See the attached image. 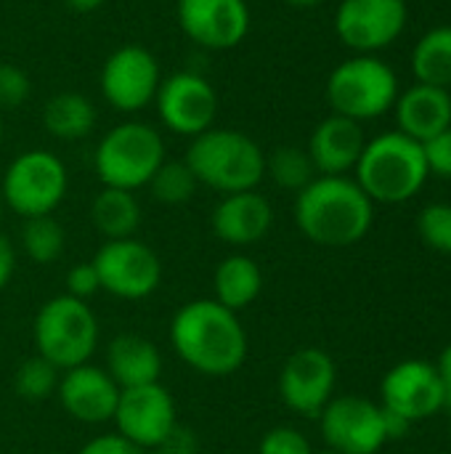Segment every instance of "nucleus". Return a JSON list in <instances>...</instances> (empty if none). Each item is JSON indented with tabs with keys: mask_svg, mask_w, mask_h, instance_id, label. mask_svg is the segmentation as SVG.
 <instances>
[{
	"mask_svg": "<svg viewBox=\"0 0 451 454\" xmlns=\"http://www.w3.org/2000/svg\"><path fill=\"white\" fill-rule=\"evenodd\" d=\"M436 372H439V378H441V386H444V394H447V404L451 407V346H447L444 354L439 356Z\"/></svg>",
	"mask_w": 451,
	"mask_h": 454,
	"instance_id": "40",
	"label": "nucleus"
},
{
	"mask_svg": "<svg viewBox=\"0 0 451 454\" xmlns=\"http://www.w3.org/2000/svg\"><path fill=\"white\" fill-rule=\"evenodd\" d=\"M383 410L401 415L409 423H420L433 418L441 407H447V394L436 364L423 359H409L388 370L383 378Z\"/></svg>",
	"mask_w": 451,
	"mask_h": 454,
	"instance_id": "16",
	"label": "nucleus"
},
{
	"mask_svg": "<svg viewBox=\"0 0 451 454\" xmlns=\"http://www.w3.org/2000/svg\"><path fill=\"white\" fill-rule=\"evenodd\" d=\"M356 184L372 202L396 205L412 200L428 173V162L423 154V144L404 136L401 130L383 133L367 141L359 162H356Z\"/></svg>",
	"mask_w": 451,
	"mask_h": 454,
	"instance_id": "4",
	"label": "nucleus"
},
{
	"mask_svg": "<svg viewBox=\"0 0 451 454\" xmlns=\"http://www.w3.org/2000/svg\"><path fill=\"white\" fill-rule=\"evenodd\" d=\"M367 146L362 122L343 117V114H330L322 120L308 141V157L322 176H346L348 170L356 168L362 152Z\"/></svg>",
	"mask_w": 451,
	"mask_h": 454,
	"instance_id": "20",
	"label": "nucleus"
},
{
	"mask_svg": "<svg viewBox=\"0 0 451 454\" xmlns=\"http://www.w3.org/2000/svg\"><path fill=\"white\" fill-rule=\"evenodd\" d=\"M210 221L221 242L231 247H250L271 231L274 210L260 192L250 189V192L223 194Z\"/></svg>",
	"mask_w": 451,
	"mask_h": 454,
	"instance_id": "19",
	"label": "nucleus"
},
{
	"mask_svg": "<svg viewBox=\"0 0 451 454\" xmlns=\"http://www.w3.org/2000/svg\"><path fill=\"white\" fill-rule=\"evenodd\" d=\"M77 454H149L138 450L136 444H130L128 439L117 436V434H106V436H96L90 439Z\"/></svg>",
	"mask_w": 451,
	"mask_h": 454,
	"instance_id": "36",
	"label": "nucleus"
},
{
	"mask_svg": "<svg viewBox=\"0 0 451 454\" xmlns=\"http://www.w3.org/2000/svg\"><path fill=\"white\" fill-rule=\"evenodd\" d=\"M93 266L98 271L101 290L122 301H144L162 282L159 255L136 237L106 239L98 247Z\"/></svg>",
	"mask_w": 451,
	"mask_h": 454,
	"instance_id": "9",
	"label": "nucleus"
},
{
	"mask_svg": "<svg viewBox=\"0 0 451 454\" xmlns=\"http://www.w3.org/2000/svg\"><path fill=\"white\" fill-rule=\"evenodd\" d=\"M0 144H3V122H0Z\"/></svg>",
	"mask_w": 451,
	"mask_h": 454,
	"instance_id": "45",
	"label": "nucleus"
},
{
	"mask_svg": "<svg viewBox=\"0 0 451 454\" xmlns=\"http://www.w3.org/2000/svg\"><path fill=\"white\" fill-rule=\"evenodd\" d=\"M417 231L423 237V242L436 250L451 255V205L449 202H433L428 207H423L420 218H417Z\"/></svg>",
	"mask_w": 451,
	"mask_h": 454,
	"instance_id": "31",
	"label": "nucleus"
},
{
	"mask_svg": "<svg viewBox=\"0 0 451 454\" xmlns=\"http://www.w3.org/2000/svg\"><path fill=\"white\" fill-rule=\"evenodd\" d=\"M407 27L404 0H343L335 13L338 37L362 53L391 45Z\"/></svg>",
	"mask_w": 451,
	"mask_h": 454,
	"instance_id": "15",
	"label": "nucleus"
},
{
	"mask_svg": "<svg viewBox=\"0 0 451 454\" xmlns=\"http://www.w3.org/2000/svg\"><path fill=\"white\" fill-rule=\"evenodd\" d=\"M423 154L428 162V173H439L444 178H451V128L423 141Z\"/></svg>",
	"mask_w": 451,
	"mask_h": 454,
	"instance_id": "34",
	"label": "nucleus"
},
{
	"mask_svg": "<svg viewBox=\"0 0 451 454\" xmlns=\"http://www.w3.org/2000/svg\"><path fill=\"white\" fill-rule=\"evenodd\" d=\"M16 271V250L5 234H0V290L8 287L11 277Z\"/></svg>",
	"mask_w": 451,
	"mask_h": 454,
	"instance_id": "38",
	"label": "nucleus"
},
{
	"mask_svg": "<svg viewBox=\"0 0 451 454\" xmlns=\"http://www.w3.org/2000/svg\"><path fill=\"white\" fill-rule=\"evenodd\" d=\"M66 184L64 162L45 149H32L8 165L0 197L21 218L51 215L66 197Z\"/></svg>",
	"mask_w": 451,
	"mask_h": 454,
	"instance_id": "8",
	"label": "nucleus"
},
{
	"mask_svg": "<svg viewBox=\"0 0 451 454\" xmlns=\"http://www.w3.org/2000/svg\"><path fill=\"white\" fill-rule=\"evenodd\" d=\"M335 383L338 370L332 356L322 348L306 346L287 356L279 372V396L292 412L303 418H319L332 402Z\"/></svg>",
	"mask_w": 451,
	"mask_h": 454,
	"instance_id": "13",
	"label": "nucleus"
},
{
	"mask_svg": "<svg viewBox=\"0 0 451 454\" xmlns=\"http://www.w3.org/2000/svg\"><path fill=\"white\" fill-rule=\"evenodd\" d=\"M58 404L69 418L85 426H101L114 418L120 402V386L109 378L104 367L80 364L64 370L56 388Z\"/></svg>",
	"mask_w": 451,
	"mask_h": 454,
	"instance_id": "18",
	"label": "nucleus"
},
{
	"mask_svg": "<svg viewBox=\"0 0 451 454\" xmlns=\"http://www.w3.org/2000/svg\"><path fill=\"white\" fill-rule=\"evenodd\" d=\"M322 436L338 454H375L388 442L383 407L362 396H338L322 415Z\"/></svg>",
	"mask_w": 451,
	"mask_h": 454,
	"instance_id": "11",
	"label": "nucleus"
},
{
	"mask_svg": "<svg viewBox=\"0 0 451 454\" xmlns=\"http://www.w3.org/2000/svg\"><path fill=\"white\" fill-rule=\"evenodd\" d=\"M284 3H290V5H295V8H314V5H319L322 0H284Z\"/></svg>",
	"mask_w": 451,
	"mask_h": 454,
	"instance_id": "42",
	"label": "nucleus"
},
{
	"mask_svg": "<svg viewBox=\"0 0 451 454\" xmlns=\"http://www.w3.org/2000/svg\"><path fill=\"white\" fill-rule=\"evenodd\" d=\"M412 72L417 82L433 88H451V27L425 32L412 51Z\"/></svg>",
	"mask_w": 451,
	"mask_h": 454,
	"instance_id": "26",
	"label": "nucleus"
},
{
	"mask_svg": "<svg viewBox=\"0 0 451 454\" xmlns=\"http://www.w3.org/2000/svg\"><path fill=\"white\" fill-rule=\"evenodd\" d=\"M35 351L56 370L88 364L98 348V319L85 301L56 295L45 301L32 325Z\"/></svg>",
	"mask_w": 451,
	"mask_h": 454,
	"instance_id": "5",
	"label": "nucleus"
},
{
	"mask_svg": "<svg viewBox=\"0 0 451 454\" xmlns=\"http://www.w3.org/2000/svg\"><path fill=\"white\" fill-rule=\"evenodd\" d=\"M112 423L117 426V436L152 454L178 426L175 402L162 383L125 388L120 391Z\"/></svg>",
	"mask_w": 451,
	"mask_h": 454,
	"instance_id": "10",
	"label": "nucleus"
},
{
	"mask_svg": "<svg viewBox=\"0 0 451 454\" xmlns=\"http://www.w3.org/2000/svg\"><path fill=\"white\" fill-rule=\"evenodd\" d=\"M152 454H197V436L183 428V426H175L167 439L154 450Z\"/></svg>",
	"mask_w": 451,
	"mask_h": 454,
	"instance_id": "37",
	"label": "nucleus"
},
{
	"mask_svg": "<svg viewBox=\"0 0 451 454\" xmlns=\"http://www.w3.org/2000/svg\"><path fill=\"white\" fill-rule=\"evenodd\" d=\"M396 72L385 61L367 53L343 61L327 80V101L332 112L356 122L385 114L396 104Z\"/></svg>",
	"mask_w": 451,
	"mask_h": 454,
	"instance_id": "7",
	"label": "nucleus"
},
{
	"mask_svg": "<svg viewBox=\"0 0 451 454\" xmlns=\"http://www.w3.org/2000/svg\"><path fill=\"white\" fill-rule=\"evenodd\" d=\"M258 454H314V450L300 431L290 426H276L260 439Z\"/></svg>",
	"mask_w": 451,
	"mask_h": 454,
	"instance_id": "32",
	"label": "nucleus"
},
{
	"mask_svg": "<svg viewBox=\"0 0 451 454\" xmlns=\"http://www.w3.org/2000/svg\"><path fill=\"white\" fill-rule=\"evenodd\" d=\"M43 125L61 141H77L93 130L96 109L80 93H56L43 109Z\"/></svg>",
	"mask_w": 451,
	"mask_h": 454,
	"instance_id": "25",
	"label": "nucleus"
},
{
	"mask_svg": "<svg viewBox=\"0 0 451 454\" xmlns=\"http://www.w3.org/2000/svg\"><path fill=\"white\" fill-rule=\"evenodd\" d=\"M146 186L152 189V197L162 205H186L199 184L183 160H165Z\"/></svg>",
	"mask_w": 451,
	"mask_h": 454,
	"instance_id": "29",
	"label": "nucleus"
},
{
	"mask_svg": "<svg viewBox=\"0 0 451 454\" xmlns=\"http://www.w3.org/2000/svg\"><path fill=\"white\" fill-rule=\"evenodd\" d=\"M383 420H385V434H388V439H401V436H407V431L412 428L409 420H404L401 415L388 412V410H383Z\"/></svg>",
	"mask_w": 451,
	"mask_h": 454,
	"instance_id": "39",
	"label": "nucleus"
},
{
	"mask_svg": "<svg viewBox=\"0 0 451 454\" xmlns=\"http://www.w3.org/2000/svg\"><path fill=\"white\" fill-rule=\"evenodd\" d=\"M69 8H74V11H80V13H88V11H96L104 0H64Z\"/></svg>",
	"mask_w": 451,
	"mask_h": 454,
	"instance_id": "41",
	"label": "nucleus"
},
{
	"mask_svg": "<svg viewBox=\"0 0 451 454\" xmlns=\"http://www.w3.org/2000/svg\"><path fill=\"white\" fill-rule=\"evenodd\" d=\"M21 245H24V253L29 255V261L45 266V263H56L61 258L66 234H64V226L53 215H35V218H24Z\"/></svg>",
	"mask_w": 451,
	"mask_h": 454,
	"instance_id": "27",
	"label": "nucleus"
},
{
	"mask_svg": "<svg viewBox=\"0 0 451 454\" xmlns=\"http://www.w3.org/2000/svg\"><path fill=\"white\" fill-rule=\"evenodd\" d=\"M178 21L197 45L229 51L245 40L250 8L245 0H178Z\"/></svg>",
	"mask_w": 451,
	"mask_h": 454,
	"instance_id": "17",
	"label": "nucleus"
},
{
	"mask_svg": "<svg viewBox=\"0 0 451 454\" xmlns=\"http://www.w3.org/2000/svg\"><path fill=\"white\" fill-rule=\"evenodd\" d=\"M375 202L346 176H319L295 200L298 229L322 247H351L367 237Z\"/></svg>",
	"mask_w": 451,
	"mask_h": 454,
	"instance_id": "2",
	"label": "nucleus"
},
{
	"mask_svg": "<svg viewBox=\"0 0 451 454\" xmlns=\"http://www.w3.org/2000/svg\"><path fill=\"white\" fill-rule=\"evenodd\" d=\"M98 290H101V282H98V271H96L93 261L90 263H77V266L69 269V274H66V295L88 303V298H93Z\"/></svg>",
	"mask_w": 451,
	"mask_h": 454,
	"instance_id": "35",
	"label": "nucleus"
},
{
	"mask_svg": "<svg viewBox=\"0 0 451 454\" xmlns=\"http://www.w3.org/2000/svg\"><path fill=\"white\" fill-rule=\"evenodd\" d=\"M29 98V77L16 64L0 61V109H16Z\"/></svg>",
	"mask_w": 451,
	"mask_h": 454,
	"instance_id": "33",
	"label": "nucleus"
},
{
	"mask_svg": "<svg viewBox=\"0 0 451 454\" xmlns=\"http://www.w3.org/2000/svg\"><path fill=\"white\" fill-rule=\"evenodd\" d=\"M183 162L191 168L197 184L221 194L250 192L266 176V154L258 141L229 128H210L194 136Z\"/></svg>",
	"mask_w": 451,
	"mask_h": 454,
	"instance_id": "3",
	"label": "nucleus"
},
{
	"mask_svg": "<svg viewBox=\"0 0 451 454\" xmlns=\"http://www.w3.org/2000/svg\"><path fill=\"white\" fill-rule=\"evenodd\" d=\"M159 120L178 136H199L213 128L218 114L215 88L197 72H175L157 88Z\"/></svg>",
	"mask_w": 451,
	"mask_h": 454,
	"instance_id": "12",
	"label": "nucleus"
},
{
	"mask_svg": "<svg viewBox=\"0 0 451 454\" xmlns=\"http://www.w3.org/2000/svg\"><path fill=\"white\" fill-rule=\"evenodd\" d=\"M90 221L104 239H128L141 226V205L133 192L104 186L90 205Z\"/></svg>",
	"mask_w": 451,
	"mask_h": 454,
	"instance_id": "24",
	"label": "nucleus"
},
{
	"mask_svg": "<svg viewBox=\"0 0 451 454\" xmlns=\"http://www.w3.org/2000/svg\"><path fill=\"white\" fill-rule=\"evenodd\" d=\"M165 162L162 136L144 122H122L112 128L96 146V176L109 189L136 192L152 181Z\"/></svg>",
	"mask_w": 451,
	"mask_h": 454,
	"instance_id": "6",
	"label": "nucleus"
},
{
	"mask_svg": "<svg viewBox=\"0 0 451 454\" xmlns=\"http://www.w3.org/2000/svg\"><path fill=\"white\" fill-rule=\"evenodd\" d=\"M61 370H56L51 362H45L43 356H29L24 359L16 372H13V391L27 399V402H43L48 396L56 394L58 388V375Z\"/></svg>",
	"mask_w": 451,
	"mask_h": 454,
	"instance_id": "30",
	"label": "nucleus"
},
{
	"mask_svg": "<svg viewBox=\"0 0 451 454\" xmlns=\"http://www.w3.org/2000/svg\"><path fill=\"white\" fill-rule=\"evenodd\" d=\"M3 205H5V202H3V197H0V218H3Z\"/></svg>",
	"mask_w": 451,
	"mask_h": 454,
	"instance_id": "43",
	"label": "nucleus"
},
{
	"mask_svg": "<svg viewBox=\"0 0 451 454\" xmlns=\"http://www.w3.org/2000/svg\"><path fill=\"white\" fill-rule=\"evenodd\" d=\"M396 120L404 136L423 144L451 128V93L417 82L401 98H396Z\"/></svg>",
	"mask_w": 451,
	"mask_h": 454,
	"instance_id": "21",
	"label": "nucleus"
},
{
	"mask_svg": "<svg viewBox=\"0 0 451 454\" xmlns=\"http://www.w3.org/2000/svg\"><path fill=\"white\" fill-rule=\"evenodd\" d=\"M170 343L178 359L205 378H229L247 359V333L239 317L215 298L183 303L170 322Z\"/></svg>",
	"mask_w": 451,
	"mask_h": 454,
	"instance_id": "1",
	"label": "nucleus"
},
{
	"mask_svg": "<svg viewBox=\"0 0 451 454\" xmlns=\"http://www.w3.org/2000/svg\"><path fill=\"white\" fill-rule=\"evenodd\" d=\"M213 290L221 306L239 314L258 301L263 290V274L250 255L234 253L218 263L215 277H213Z\"/></svg>",
	"mask_w": 451,
	"mask_h": 454,
	"instance_id": "23",
	"label": "nucleus"
},
{
	"mask_svg": "<svg viewBox=\"0 0 451 454\" xmlns=\"http://www.w3.org/2000/svg\"><path fill=\"white\" fill-rule=\"evenodd\" d=\"M159 82V64L141 45L117 48L101 69V93L120 112H138L152 104Z\"/></svg>",
	"mask_w": 451,
	"mask_h": 454,
	"instance_id": "14",
	"label": "nucleus"
},
{
	"mask_svg": "<svg viewBox=\"0 0 451 454\" xmlns=\"http://www.w3.org/2000/svg\"><path fill=\"white\" fill-rule=\"evenodd\" d=\"M106 372L120 386V391L149 386V383H159L162 354H159V348L149 338L133 335V333H122V335H117L109 343Z\"/></svg>",
	"mask_w": 451,
	"mask_h": 454,
	"instance_id": "22",
	"label": "nucleus"
},
{
	"mask_svg": "<svg viewBox=\"0 0 451 454\" xmlns=\"http://www.w3.org/2000/svg\"><path fill=\"white\" fill-rule=\"evenodd\" d=\"M314 454H338V452H332V450H324V452H314Z\"/></svg>",
	"mask_w": 451,
	"mask_h": 454,
	"instance_id": "44",
	"label": "nucleus"
},
{
	"mask_svg": "<svg viewBox=\"0 0 451 454\" xmlns=\"http://www.w3.org/2000/svg\"><path fill=\"white\" fill-rule=\"evenodd\" d=\"M266 173L274 178L276 186L290 192H303L314 178L316 168L306 149L300 146H279L266 157Z\"/></svg>",
	"mask_w": 451,
	"mask_h": 454,
	"instance_id": "28",
	"label": "nucleus"
}]
</instances>
